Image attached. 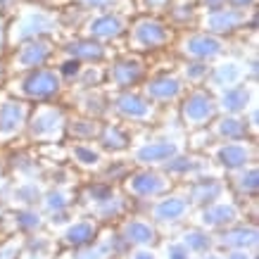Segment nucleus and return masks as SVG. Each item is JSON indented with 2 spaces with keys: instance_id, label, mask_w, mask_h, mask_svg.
I'll use <instances>...</instances> for the list:
<instances>
[{
  "instance_id": "nucleus-1",
  "label": "nucleus",
  "mask_w": 259,
  "mask_h": 259,
  "mask_svg": "<svg viewBox=\"0 0 259 259\" xmlns=\"http://www.w3.org/2000/svg\"><path fill=\"white\" fill-rule=\"evenodd\" d=\"M48 33H57V19L55 15H50L46 10L29 8L26 12H22V17L12 24L8 40L15 43H24L29 38H38V36H48Z\"/></svg>"
},
{
  "instance_id": "nucleus-2",
  "label": "nucleus",
  "mask_w": 259,
  "mask_h": 259,
  "mask_svg": "<svg viewBox=\"0 0 259 259\" xmlns=\"http://www.w3.org/2000/svg\"><path fill=\"white\" fill-rule=\"evenodd\" d=\"M171 38V31L166 29V24H162L159 19H152V17H143L131 26V46L136 50H155V48H162L169 43Z\"/></svg>"
},
{
  "instance_id": "nucleus-3",
  "label": "nucleus",
  "mask_w": 259,
  "mask_h": 259,
  "mask_svg": "<svg viewBox=\"0 0 259 259\" xmlns=\"http://www.w3.org/2000/svg\"><path fill=\"white\" fill-rule=\"evenodd\" d=\"M62 88V76L53 69H33L31 74H26L22 81H19V91H22L26 98H33V100H48L53 95L60 93Z\"/></svg>"
},
{
  "instance_id": "nucleus-4",
  "label": "nucleus",
  "mask_w": 259,
  "mask_h": 259,
  "mask_svg": "<svg viewBox=\"0 0 259 259\" xmlns=\"http://www.w3.org/2000/svg\"><path fill=\"white\" fill-rule=\"evenodd\" d=\"M53 53H55L53 43L46 40L43 36H38V38H29V40H24L22 46H19V50H17L12 64H15L17 71L38 69V67H43V64L53 57Z\"/></svg>"
},
{
  "instance_id": "nucleus-5",
  "label": "nucleus",
  "mask_w": 259,
  "mask_h": 259,
  "mask_svg": "<svg viewBox=\"0 0 259 259\" xmlns=\"http://www.w3.org/2000/svg\"><path fill=\"white\" fill-rule=\"evenodd\" d=\"M181 53L183 55L193 57V60H214V57H219L224 53V46H221L219 38H214L209 33H193L188 38L181 43Z\"/></svg>"
},
{
  "instance_id": "nucleus-6",
  "label": "nucleus",
  "mask_w": 259,
  "mask_h": 259,
  "mask_svg": "<svg viewBox=\"0 0 259 259\" xmlns=\"http://www.w3.org/2000/svg\"><path fill=\"white\" fill-rule=\"evenodd\" d=\"M64 124V114L57 107H38V112L31 119V136L33 138H46L53 141L60 136Z\"/></svg>"
},
{
  "instance_id": "nucleus-7",
  "label": "nucleus",
  "mask_w": 259,
  "mask_h": 259,
  "mask_svg": "<svg viewBox=\"0 0 259 259\" xmlns=\"http://www.w3.org/2000/svg\"><path fill=\"white\" fill-rule=\"evenodd\" d=\"M214 112H217V105H214L212 98L207 93H202V91L190 93L188 98H186V102H183V119H186V124L202 126L214 117Z\"/></svg>"
},
{
  "instance_id": "nucleus-8",
  "label": "nucleus",
  "mask_w": 259,
  "mask_h": 259,
  "mask_svg": "<svg viewBox=\"0 0 259 259\" xmlns=\"http://www.w3.org/2000/svg\"><path fill=\"white\" fill-rule=\"evenodd\" d=\"M245 24V12L238 8H219L207 12L204 17V29L209 33H233Z\"/></svg>"
},
{
  "instance_id": "nucleus-9",
  "label": "nucleus",
  "mask_w": 259,
  "mask_h": 259,
  "mask_svg": "<svg viewBox=\"0 0 259 259\" xmlns=\"http://www.w3.org/2000/svg\"><path fill=\"white\" fill-rule=\"evenodd\" d=\"M26 105L17 100H8L0 105V138H10L15 136L26 121Z\"/></svg>"
},
{
  "instance_id": "nucleus-10",
  "label": "nucleus",
  "mask_w": 259,
  "mask_h": 259,
  "mask_svg": "<svg viewBox=\"0 0 259 259\" xmlns=\"http://www.w3.org/2000/svg\"><path fill=\"white\" fill-rule=\"evenodd\" d=\"M86 31L91 38H117V36L124 33V19L119 15L105 12V15L93 17L86 24Z\"/></svg>"
},
{
  "instance_id": "nucleus-11",
  "label": "nucleus",
  "mask_w": 259,
  "mask_h": 259,
  "mask_svg": "<svg viewBox=\"0 0 259 259\" xmlns=\"http://www.w3.org/2000/svg\"><path fill=\"white\" fill-rule=\"evenodd\" d=\"M117 112L131 121H143L152 114V105L136 93H124L117 98Z\"/></svg>"
},
{
  "instance_id": "nucleus-12",
  "label": "nucleus",
  "mask_w": 259,
  "mask_h": 259,
  "mask_svg": "<svg viewBox=\"0 0 259 259\" xmlns=\"http://www.w3.org/2000/svg\"><path fill=\"white\" fill-rule=\"evenodd\" d=\"M166 188V181L162 176L152 171H141V174H134L128 179V190L138 197H155L159 195L162 190Z\"/></svg>"
},
{
  "instance_id": "nucleus-13",
  "label": "nucleus",
  "mask_w": 259,
  "mask_h": 259,
  "mask_svg": "<svg viewBox=\"0 0 259 259\" xmlns=\"http://www.w3.org/2000/svg\"><path fill=\"white\" fill-rule=\"evenodd\" d=\"M181 88L183 86H181V81L176 79V76L164 74V76H155V79H150L148 86H145V93H148V98H152V100L166 102V100L179 98Z\"/></svg>"
},
{
  "instance_id": "nucleus-14",
  "label": "nucleus",
  "mask_w": 259,
  "mask_h": 259,
  "mask_svg": "<svg viewBox=\"0 0 259 259\" xmlns=\"http://www.w3.org/2000/svg\"><path fill=\"white\" fill-rule=\"evenodd\" d=\"M176 143H145L143 148L136 150V159L141 164H159V162H169L176 157Z\"/></svg>"
},
{
  "instance_id": "nucleus-15",
  "label": "nucleus",
  "mask_w": 259,
  "mask_h": 259,
  "mask_svg": "<svg viewBox=\"0 0 259 259\" xmlns=\"http://www.w3.org/2000/svg\"><path fill=\"white\" fill-rule=\"evenodd\" d=\"M110 76L119 88H131L134 83H138L143 79V64L136 62V60H119L112 67Z\"/></svg>"
},
{
  "instance_id": "nucleus-16",
  "label": "nucleus",
  "mask_w": 259,
  "mask_h": 259,
  "mask_svg": "<svg viewBox=\"0 0 259 259\" xmlns=\"http://www.w3.org/2000/svg\"><path fill=\"white\" fill-rule=\"evenodd\" d=\"M186 212H188V204L183 202L181 197H166V200L155 204L152 217L157 221H179L186 217Z\"/></svg>"
},
{
  "instance_id": "nucleus-17",
  "label": "nucleus",
  "mask_w": 259,
  "mask_h": 259,
  "mask_svg": "<svg viewBox=\"0 0 259 259\" xmlns=\"http://www.w3.org/2000/svg\"><path fill=\"white\" fill-rule=\"evenodd\" d=\"M67 53H69L74 60H88V62H98L105 57V50H102L100 43H95L93 38H81V40H71L67 46Z\"/></svg>"
},
{
  "instance_id": "nucleus-18",
  "label": "nucleus",
  "mask_w": 259,
  "mask_h": 259,
  "mask_svg": "<svg viewBox=\"0 0 259 259\" xmlns=\"http://www.w3.org/2000/svg\"><path fill=\"white\" fill-rule=\"evenodd\" d=\"M247 102H250V91L245 86H228L224 93H221L219 105L231 114H238V112L247 110Z\"/></svg>"
},
{
  "instance_id": "nucleus-19",
  "label": "nucleus",
  "mask_w": 259,
  "mask_h": 259,
  "mask_svg": "<svg viewBox=\"0 0 259 259\" xmlns=\"http://www.w3.org/2000/svg\"><path fill=\"white\" fill-rule=\"evenodd\" d=\"M217 157L228 169H240V166H245L250 162V150L245 145H238V143H226L224 148H219Z\"/></svg>"
},
{
  "instance_id": "nucleus-20",
  "label": "nucleus",
  "mask_w": 259,
  "mask_h": 259,
  "mask_svg": "<svg viewBox=\"0 0 259 259\" xmlns=\"http://www.w3.org/2000/svg\"><path fill=\"white\" fill-rule=\"evenodd\" d=\"M238 212L233 204H226V202H219V204H212L207 207L202 212V224L204 226H226L231 221H236Z\"/></svg>"
},
{
  "instance_id": "nucleus-21",
  "label": "nucleus",
  "mask_w": 259,
  "mask_h": 259,
  "mask_svg": "<svg viewBox=\"0 0 259 259\" xmlns=\"http://www.w3.org/2000/svg\"><path fill=\"white\" fill-rule=\"evenodd\" d=\"M240 76H243L240 64L233 62V60H228V62L219 64V67H214L212 83H214V88H228V86H236L238 81H240Z\"/></svg>"
},
{
  "instance_id": "nucleus-22",
  "label": "nucleus",
  "mask_w": 259,
  "mask_h": 259,
  "mask_svg": "<svg viewBox=\"0 0 259 259\" xmlns=\"http://www.w3.org/2000/svg\"><path fill=\"white\" fill-rule=\"evenodd\" d=\"M93 238H95V226L91 221H76V224H71V226L64 231V243L74 245V247L91 245Z\"/></svg>"
},
{
  "instance_id": "nucleus-23",
  "label": "nucleus",
  "mask_w": 259,
  "mask_h": 259,
  "mask_svg": "<svg viewBox=\"0 0 259 259\" xmlns=\"http://www.w3.org/2000/svg\"><path fill=\"white\" fill-rule=\"evenodd\" d=\"M221 245H228L231 250L233 247H238V250H247V247H252V245L257 243V231L254 228H231V231H226L224 236H221L219 240Z\"/></svg>"
},
{
  "instance_id": "nucleus-24",
  "label": "nucleus",
  "mask_w": 259,
  "mask_h": 259,
  "mask_svg": "<svg viewBox=\"0 0 259 259\" xmlns=\"http://www.w3.org/2000/svg\"><path fill=\"white\" fill-rule=\"evenodd\" d=\"M124 238L134 245H150L155 240V228L150 226L148 221H141V219L128 221L124 226Z\"/></svg>"
},
{
  "instance_id": "nucleus-25",
  "label": "nucleus",
  "mask_w": 259,
  "mask_h": 259,
  "mask_svg": "<svg viewBox=\"0 0 259 259\" xmlns=\"http://www.w3.org/2000/svg\"><path fill=\"white\" fill-rule=\"evenodd\" d=\"M221 195V183L219 181H197L193 190H190V197H193V202L197 204H212L214 200H219Z\"/></svg>"
},
{
  "instance_id": "nucleus-26",
  "label": "nucleus",
  "mask_w": 259,
  "mask_h": 259,
  "mask_svg": "<svg viewBox=\"0 0 259 259\" xmlns=\"http://www.w3.org/2000/svg\"><path fill=\"white\" fill-rule=\"evenodd\" d=\"M217 134L221 138H228V141H236V138H243L245 136V124L240 119L236 117H226L221 119L219 124H217Z\"/></svg>"
},
{
  "instance_id": "nucleus-27",
  "label": "nucleus",
  "mask_w": 259,
  "mask_h": 259,
  "mask_svg": "<svg viewBox=\"0 0 259 259\" xmlns=\"http://www.w3.org/2000/svg\"><path fill=\"white\" fill-rule=\"evenodd\" d=\"M100 141L105 148H110V150H124L126 143H128V136L119 126H107V128H102Z\"/></svg>"
},
{
  "instance_id": "nucleus-28",
  "label": "nucleus",
  "mask_w": 259,
  "mask_h": 259,
  "mask_svg": "<svg viewBox=\"0 0 259 259\" xmlns=\"http://www.w3.org/2000/svg\"><path fill=\"white\" fill-rule=\"evenodd\" d=\"M74 159H76L81 166H98V162H100V152L93 150L91 145L79 143V145H74Z\"/></svg>"
},
{
  "instance_id": "nucleus-29",
  "label": "nucleus",
  "mask_w": 259,
  "mask_h": 259,
  "mask_svg": "<svg viewBox=\"0 0 259 259\" xmlns=\"http://www.w3.org/2000/svg\"><path fill=\"white\" fill-rule=\"evenodd\" d=\"M209 243H212L209 236L202 233V231H188V233L183 236V245L193 252H204L207 247H209Z\"/></svg>"
},
{
  "instance_id": "nucleus-30",
  "label": "nucleus",
  "mask_w": 259,
  "mask_h": 259,
  "mask_svg": "<svg viewBox=\"0 0 259 259\" xmlns=\"http://www.w3.org/2000/svg\"><path fill=\"white\" fill-rule=\"evenodd\" d=\"M69 134L74 138H93L98 134V124L91 121V119H79V121H71Z\"/></svg>"
},
{
  "instance_id": "nucleus-31",
  "label": "nucleus",
  "mask_w": 259,
  "mask_h": 259,
  "mask_svg": "<svg viewBox=\"0 0 259 259\" xmlns=\"http://www.w3.org/2000/svg\"><path fill=\"white\" fill-rule=\"evenodd\" d=\"M238 186H240V190L243 193H247V195H252V193H257V169H247V171L238 179Z\"/></svg>"
},
{
  "instance_id": "nucleus-32",
  "label": "nucleus",
  "mask_w": 259,
  "mask_h": 259,
  "mask_svg": "<svg viewBox=\"0 0 259 259\" xmlns=\"http://www.w3.org/2000/svg\"><path fill=\"white\" fill-rule=\"evenodd\" d=\"M207 74H209V67H207L202 60H197L195 64H188V67H186V76H188V81H193V83L204 79Z\"/></svg>"
},
{
  "instance_id": "nucleus-33",
  "label": "nucleus",
  "mask_w": 259,
  "mask_h": 259,
  "mask_svg": "<svg viewBox=\"0 0 259 259\" xmlns=\"http://www.w3.org/2000/svg\"><path fill=\"white\" fill-rule=\"evenodd\" d=\"M60 76H64V79H76L81 74V62L79 60H74V57H69L67 62L60 67V71H57Z\"/></svg>"
},
{
  "instance_id": "nucleus-34",
  "label": "nucleus",
  "mask_w": 259,
  "mask_h": 259,
  "mask_svg": "<svg viewBox=\"0 0 259 259\" xmlns=\"http://www.w3.org/2000/svg\"><path fill=\"white\" fill-rule=\"evenodd\" d=\"M46 207L48 209H55V212H60V209H64L67 207V195L64 193H50V195H46Z\"/></svg>"
},
{
  "instance_id": "nucleus-35",
  "label": "nucleus",
  "mask_w": 259,
  "mask_h": 259,
  "mask_svg": "<svg viewBox=\"0 0 259 259\" xmlns=\"http://www.w3.org/2000/svg\"><path fill=\"white\" fill-rule=\"evenodd\" d=\"M17 219H19V226H24V228H38L40 226V217L36 212H29V209L19 212Z\"/></svg>"
},
{
  "instance_id": "nucleus-36",
  "label": "nucleus",
  "mask_w": 259,
  "mask_h": 259,
  "mask_svg": "<svg viewBox=\"0 0 259 259\" xmlns=\"http://www.w3.org/2000/svg\"><path fill=\"white\" fill-rule=\"evenodd\" d=\"M105 257V250L102 247H88V245H83L76 254H74V259H102Z\"/></svg>"
},
{
  "instance_id": "nucleus-37",
  "label": "nucleus",
  "mask_w": 259,
  "mask_h": 259,
  "mask_svg": "<svg viewBox=\"0 0 259 259\" xmlns=\"http://www.w3.org/2000/svg\"><path fill=\"white\" fill-rule=\"evenodd\" d=\"M169 259H190V250L186 245H169Z\"/></svg>"
},
{
  "instance_id": "nucleus-38",
  "label": "nucleus",
  "mask_w": 259,
  "mask_h": 259,
  "mask_svg": "<svg viewBox=\"0 0 259 259\" xmlns=\"http://www.w3.org/2000/svg\"><path fill=\"white\" fill-rule=\"evenodd\" d=\"M86 10H107L114 5V0H79Z\"/></svg>"
},
{
  "instance_id": "nucleus-39",
  "label": "nucleus",
  "mask_w": 259,
  "mask_h": 259,
  "mask_svg": "<svg viewBox=\"0 0 259 259\" xmlns=\"http://www.w3.org/2000/svg\"><path fill=\"white\" fill-rule=\"evenodd\" d=\"M98 102H100V95H88L86 100H83V107H86L88 112H93V114H100L105 107H102V105H98Z\"/></svg>"
},
{
  "instance_id": "nucleus-40",
  "label": "nucleus",
  "mask_w": 259,
  "mask_h": 259,
  "mask_svg": "<svg viewBox=\"0 0 259 259\" xmlns=\"http://www.w3.org/2000/svg\"><path fill=\"white\" fill-rule=\"evenodd\" d=\"M17 195L22 197L24 202H33V200L38 197V190H36V186H26V188L17 190Z\"/></svg>"
},
{
  "instance_id": "nucleus-41",
  "label": "nucleus",
  "mask_w": 259,
  "mask_h": 259,
  "mask_svg": "<svg viewBox=\"0 0 259 259\" xmlns=\"http://www.w3.org/2000/svg\"><path fill=\"white\" fill-rule=\"evenodd\" d=\"M231 8H238V10H243V8H250V5H254V0H226Z\"/></svg>"
},
{
  "instance_id": "nucleus-42",
  "label": "nucleus",
  "mask_w": 259,
  "mask_h": 259,
  "mask_svg": "<svg viewBox=\"0 0 259 259\" xmlns=\"http://www.w3.org/2000/svg\"><path fill=\"white\" fill-rule=\"evenodd\" d=\"M228 259H250V254H247V250H238V247H233V252L228 254Z\"/></svg>"
},
{
  "instance_id": "nucleus-43",
  "label": "nucleus",
  "mask_w": 259,
  "mask_h": 259,
  "mask_svg": "<svg viewBox=\"0 0 259 259\" xmlns=\"http://www.w3.org/2000/svg\"><path fill=\"white\" fill-rule=\"evenodd\" d=\"M148 3V8H162V5H166L169 0H145Z\"/></svg>"
},
{
  "instance_id": "nucleus-44",
  "label": "nucleus",
  "mask_w": 259,
  "mask_h": 259,
  "mask_svg": "<svg viewBox=\"0 0 259 259\" xmlns=\"http://www.w3.org/2000/svg\"><path fill=\"white\" fill-rule=\"evenodd\" d=\"M134 259H155V254H150V252H136Z\"/></svg>"
},
{
  "instance_id": "nucleus-45",
  "label": "nucleus",
  "mask_w": 259,
  "mask_h": 259,
  "mask_svg": "<svg viewBox=\"0 0 259 259\" xmlns=\"http://www.w3.org/2000/svg\"><path fill=\"white\" fill-rule=\"evenodd\" d=\"M3 43H5V24L0 19V50H3Z\"/></svg>"
},
{
  "instance_id": "nucleus-46",
  "label": "nucleus",
  "mask_w": 259,
  "mask_h": 259,
  "mask_svg": "<svg viewBox=\"0 0 259 259\" xmlns=\"http://www.w3.org/2000/svg\"><path fill=\"white\" fill-rule=\"evenodd\" d=\"M5 79V67H3V64H0V81Z\"/></svg>"
},
{
  "instance_id": "nucleus-47",
  "label": "nucleus",
  "mask_w": 259,
  "mask_h": 259,
  "mask_svg": "<svg viewBox=\"0 0 259 259\" xmlns=\"http://www.w3.org/2000/svg\"><path fill=\"white\" fill-rule=\"evenodd\" d=\"M204 259H221V257H219V254H207Z\"/></svg>"
}]
</instances>
